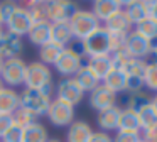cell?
Returning a JSON list of instances; mask_svg holds the SVG:
<instances>
[{"label": "cell", "mask_w": 157, "mask_h": 142, "mask_svg": "<svg viewBox=\"0 0 157 142\" xmlns=\"http://www.w3.org/2000/svg\"><path fill=\"white\" fill-rule=\"evenodd\" d=\"M24 86L27 90H41L44 93L51 95L52 91V73L51 68L42 64L41 61H34V63L27 64L25 69V80Z\"/></svg>", "instance_id": "6da1fadb"}, {"label": "cell", "mask_w": 157, "mask_h": 142, "mask_svg": "<svg viewBox=\"0 0 157 142\" xmlns=\"http://www.w3.org/2000/svg\"><path fill=\"white\" fill-rule=\"evenodd\" d=\"M83 42V53L88 57H98V56H110L112 54V34L105 27H98L93 34H90Z\"/></svg>", "instance_id": "7a4b0ae2"}, {"label": "cell", "mask_w": 157, "mask_h": 142, "mask_svg": "<svg viewBox=\"0 0 157 142\" xmlns=\"http://www.w3.org/2000/svg\"><path fill=\"white\" fill-rule=\"evenodd\" d=\"M69 27H71V32H73V37L75 39H86L90 34H93L98 27H101V22L93 15L91 10H83L79 9L75 15L71 17L69 20Z\"/></svg>", "instance_id": "3957f363"}, {"label": "cell", "mask_w": 157, "mask_h": 142, "mask_svg": "<svg viewBox=\"0 0 157 142\" xmlns=\"http://www.w3.org/2000/svg\"><path fill=\"white\" fill-rule=\"evenodd\" d=\"M52 101V97L49 93H44L41 90H27L25 88L21 93V107L31 112L34 117L48 113V108Z\"/></svg>", "instance_id": "277c9868"}, {"label": "cell", "mask_w": 157, "mask_h": 142, "mask_svg": "<svg viewBox=\"0 0 157 142\" xmlns=\"http://www.w3.org/2000/svg\"><path fill=\"white\" fill-rule=\"evenodd\" d=\"M85 59H88V57L81 56V54H78L76 51L69 49V47H64L61 56H59L58 61L54 63V69L58 71L63 78H73L79 69H81V66L86 64Z\"/></svg>", "instance_id": "5b68a950"}, {"label": "cell", "mask_w": 157, "mask_h": 142, "mask_svg": "<svg viewBox=\"0 0 157 142\" xmlns=\"http://www.w3.org/2000/svg\"><path fill=\"white\" fill-rule=\"evenodd\" d=\"M25 69H27V64L22 57H10V59L4 61L0 78H2L4 85H9V88L21 86V85H24L25 80Z\"/></svg>", "instance_id": "8992f818"}, {"label": "cell", "mask_w": 157, "mask_h": 142, "mask_svg": "<svg viewBox=\"0 0 157 142\" xmlns=\"http://www.w3.org/2000/svg\"><path fill=\"white\" fill-rule=\"evenodd\" d=\"M5 27H7V32L14 34V36H19V37H24L29 34L32 27V19H31V14L25 7H21L19 5L7 19L4 20Z\"/></svg>", "instance_id": "52a82bcc"}, {"label": "cell", "mask_w": 157, "mask_h": 142, "mask_svg": "<svg viewBox=\"0 0 157 142\" xmlns=\"http://www.w3.org/2000/svg\"><path fill=\"white\" fill-rule=\"evenodd\" d=\"M46 115H48L49 122L56 127H69L75 122V107L63 100L54 98L49 105Z\"/></svg>", "instance_id": "ba28073f"}, {"label": "cell", "mask_w": 157, "mask_h": 142, "mask_svg": "<svg viewBox=\"0 0 157 142\" xmlns=\"http://www.w3.org/2000/svg\"><path fill=\"white\" fill-rule=\"evenodd\" d=\"M79 10L78 3L66 2V0H54V2H46V12L51 24L58 22H69L71 17Z\"/></svg>", "instance_id": "9c48e42d"}, {"label": "cell", "mask_w": 157, "mask_h": 142, "mask_svg": "<svg viewBox=\"0 0 157 142\" xmlns=\"http://www.w3.org/2000/svg\"><path fill=\"white\" fill-rule=\"evenodd\" d=\"M117 101H118V95L101 83H100L93 91H90L88 103H90V107L96 112H103V110H106V108L117 107Z\"/></svg>", "instance_id": "30bf717a"}, {"label": "cell", "mask_w": 157, "mask_h": 142, "mask_svg": "<svg viewBox=\"0 0 157 142\" xmlns=\"http://www.w3.org/2000/svg\"><path fill=\"white\" fill-rule=\"evenodd\" d=\"M125 51L133 57V59H145L147 56L152 54V42L142 37L139 32L130 30L127 34V41H125Z\"/></svg>", "instance_id": "8fae6325"}, {"label": "cell", "mask_w": 157, "mask_h": 142, "mask_svg": "<svg viewBox=\"0 0 157 142\" xmlns=\"http://www.w3.org/2000/svg\"><path fill=\"white\" fill-rule=\"evenodd\" d=\"M83 95H85V91L78 86V83L73 78H63L56 86V98L73 105V107L83 100Z\"/></svg>", "instance_id": "7c38bea8"}, {"label": "cell", "mask_w": 157, "mask_h": 142, "mask_svg": "<svg viewBox=\"0 0 157 142\" xmlns=\"http://www.w3.org/2000/svg\"><path fill=\"white\" fill-rule=\"evenodd\" d=\"M122 10L130 20L132 26H137L142 22L145 17H149V2L142 0H130V2H122Z\"/></svg>", "instance_id": "4fadbf2b"}, {"label": "cell", "mask_w": 157, "mask_h": 142, "mask_svg": "<svg viewBox=\"0 0 157 142\" xmlns=\"http://www.w3.org/2000/svg\"><path fill=\"white\" fill-rule=\"evenodd\" d=\"M22 49H24L22 37L14 36V34H10V32H5L4 37L0 39V56L4 57V59L21 57Z\"/></svg>", "instance_id": "5bb4252c"}, {"label": "cell", "mask_w": 157, "mask_h": 142, "mask_svg": "<svg viewBox=\"0 0 157 142\" xmlns=\"http://www.w3.org/2000/svg\"><path fill=\"white\" fill-rule=\"evenodd\" d=\"M120 10H122V2L120 0H96V2H93L91 12L100 22L105 24L110 17H113Z\"/></svg>", "instance_id": "9a60e30c"}, {"label": "cell", "mask_w": 157, "mask_h": 142, "mask_svg": "<svg viewBox=\"0 0 157 142\" xmlns=\"http://www.w3.org/2000/svg\"><path fill=\"white\" fill-rule=\"evenodd\" d=\"M120 107H112L106 108L103 112H98V117H96V124H98L100 130L101 132H112V130H118V120H120Z\"/></svg>", "instance_id": "2e32d148"}, {"label": "cell", "mask_w": 157, "mask_h": 142, "mask_svg": "<svg viewBox=\"0 0 157 142\" xmlns=\"http://www.w3.org/2000/svg\"><path fill=\"white\" fill-rule=\"evenodd\" d=\"M93 134V128L85 120H75L68 127L66 132V140L68 142H88Z\"/></svg>", "instance_id": "e0dca14e"}, {"label": "cell", "mask_w": 157, "mask_h": 142, "mask_svg": "<svg viewBox=\"0 0 157 142\" xmlns=\"http://www.w3.org/2000/svg\"><path fill=\"white\" fill-rule=\"evenodd\" d=\"M21 107V95L14 88H4L0 91V115H12Z\"/></svg>", "instance_id": "ac0fdd59"}, {"label": "cell", "mask_w": 157, "mask_h": 142, "mask_svg": "<svg viewBox=\"0 0 157 142\" xmlns=\"http://www.w3.org/2000/svg\"><path fill=\"white\" fill-rule=\"evenodd\" d=\"M29 41H31L34 46L41 47L44 44H48L51 41V22H37L32 24L31 30L27 34Z\"/></svg>", "instance_id": "d6986e66"}, {"label": "cell", "mask_w": 157, "mask_h": 142, "mask_svg": "<svg viewBox=\"0 0 157 142\" xmlns=\"http://www.w3.org/2000/svg\"><path fill=\"white\" fill-rule=\"evenodd\" d=\"M103 27H105L110 34H128L130 30H132V24L127 19L125 14H123V10H120V12H117L113 17H110V19L103 24Z\"/></svg>", "instance_id": "ffe728a7"}, {"label": "cell", "mask_w": 157, "mask_h": 142, "mask_svg": "<svg viewBox=\"0 0 157 142\" xmlns=\"http://www.w3.org/2000/svg\"><path fill=\"white\" fill-rule=\"evenodd\" d=\"M73 80L78 83V86L81 88L83 91H93L100 83H101V81H100V78L96 76V74L93 73V71L86 66V64H85V66H81V69H79L78 73L73 76Z\"/></svg>", "instance_id": "44dd1931"}, {"label": "cell", "mask_w": 157, "mask_h": 142, "mask_svg": "<svg viewBox=\"0 0 157 142\" xmlns=\"http://www.w3.org/2000/svg\"><path fill=\"white\" fill-rule=\"evenodd\" d=\"M101 81H103L101 85H105L106 88H110L112 91H115L117 95L123 93V91H125V86H127V73L123 69L113 68Z\"/></svg>", "instance_id": "7402d4cb"}, {"label": "cell", "mask_w": 157, "mask_h": 142, "mask_svg": "<svg viewBox=\"0 0 157 142\" xmlns=\"http://www.w3.org/2000/svg\"><path fill=\"white\" fill-rule=\"evenodd\" d=\"M75 39L71 32V27L68 22H58V24H51V41L63 47H68L69 42Z\"/></svg>", "instance_id": "603a6c76"}, {"label": "cell", "mask_w": 157, "mask_h": 142, "mask_svg": "<svg viewBox=\"0 0 157 142\" xmlns=\"http://www.w3.org/2000/svg\"><path fill=\"white\" fill-rule=\"evenodd\" d=\"M86 66L100 78V81L113 69V63L110 56H98V57H90L86 59Z\"/></svg>", "instance_id": "cb8c5ba5"}, {"label": "cell", "mask_w": 157, "mask_h": 142, "mask_svg": "<svg viewBox=\"0 0 157 142\" xmlns=\"http://www.w3.org/2000/svg\"><path fill=\"white\" fill-rule=\"evenodd\" d=\"M48 130L41 122L36 120L34 124L22 128V142H46L48 140Z\"/></svg>", "instance_id": "d4e9b609"}, {"label": "cell", "mask_w": 157, "mask_h": 142, "mask_svg": "<svg viewBox=\"0 0 157 142\" xmlns=\"http://www.w3.org/2000/svg\"><path fill=\"white\" fill-rule=\"evenodd\" d=\"M118 130L125 132H140V122L137 110L132 108H123L120 112V120H118Z\"/></svg>", "instance_id": "484cf974"}, {"label": "cell", "mask_w": 157, "mask_h": 142, "mask_svg": "<svg viewBox=\"0 0 157 142\" xmlns=\"http://www.w3.org/2000/svg\"><path fill=\"white\" fill-rule=\"evenodd\" d=\"M137 115H139V122H140V130H144V132L157 130V115L152 110L150 103L140 107L137 110Z\"/></svg>", "instance_id": "4316f807"}, {"label": "cell", "mask_w": 157, "mask_h": 142, "mask_svg": "<svg viewBox=\"0 0 157 142\" xmlns=\"http://www.w3.org/2000/svg\"><path fill=\"white\" fill-rule=\"evenodd\" d=\"M63 51H64L63 46H59V44L49 41L48 44H44V46L39 47V59H41V63L46 64V66L54 64L56 61H58V57L61 56Z\"/></svg>", "instance_id": "83f0119b"}, {"label": "cell", "mask_w": 157, "mask_h": 142, "mask_svg": "<svg viewBox=\"0 0 157 142\" xmlns=\"http://www.w3.org/2000/svg\"><path fill=\"white\" fill-rule=\"evenodd\" d=\"M135 32H139L142 37H145L149 42H157V22L150 17H145L142 22H139L135 26Z\"/></svg>", "instance_id": "f1b7e54d"}, {"label": "cell", "mask_w": 157, "mask_h": 142, "mask_svg": "<svg viewBox=\"0 0 157 142\" xmlns=\"http://www.w3.org/2000/svg\"><path fill=\"white\" fill-rule=\"evenodd\" d=\"M24 7L29 10L31 19L34 24L37 22H49L48 12H46V2H25Z\"/></svg>", "instance_id": "f546056e"}, {"label": "cell", "mask_w": 157, "mask_h": 142, "mask_svg": "<svg viewBox=\"0 0 157 142\" xmlns=\"http://www.w3.org/2000/svg\"><path fill=\"white\" fill-rule=\"evenodd\" d=\"M147 66H149V61L147 59H133L127 64V68L123 71L127 73V76H133V78H140L144 80L145 76V71H147Z\"/></svg>", "instance_id": "4dcf8cb0"}, {"label": "cell", "mask_w": 157, "mask_h": 142, "mask_svg": "<svg viewBox=\"0 0 157 142\" xmlns=\"http://www.w3.org/2000/svg\"><path fill=\"white\" fill-rule=\"evenodd\" d=\"M10 117H12L14 125H15V127H19V128H25L27 125L34 124L36 118H37V117H34L31 112H27L25 108H22V107H19L17 110H15L14 113L10 115Z\"/></svg>", "instance_id": "1f68e13d"}, {"label": "cell", "mask_w": 157, "mask_h": 142, "mask_svg": "<svg viewBox=\"0 0 157 142\" xmlns=\"http://www.w3.org/2000/svg\"><path fill=\"white\" fill-rule=\"evenodd\" d=\"M144 88L150 91H157V61H150L144 76Z\"/></svg>", "instance_id": "d6a6232c"}, {"label": "cell", "mask_w": 157, "mask_h": 142, "mask_svg": "<svg viewBox=\"0 0 157 142\" xmlns=\"http://www.w3.org/2000/svg\"><path fill=\"white\" fill-rule=\"evenodd\" d=\"M110 57H112V63H113V68H117V69H125L127 64L132 61V56H130L128 53H127L125 49H120V51H115V53L110 54Z\"/></svg>", "instance_id": "836d02e7"}, {"label": "cell", "mask_w": 157, "mask_h": 142, "mask_svg": "<svg viewBox=\"0 0 157 142\" xmlns=\"http://www.w3.org/2000/svg\"><path fill=\"white\" fill-rule=\"evenodd\" d=\"M140 132H125V130H118L117 135L113 137V142H140Z\"/></svg>", "instance_id": "e575fe53"}, {"label": "cell", "mask_w": 157, "mask_h": 142, "mask_svg": "<svg viewBox=\"0 0 157 142\" xmlns=\"http://www.w3.org/2000/svg\"><path fill=\"white\" fill-rule=\"evenodd\" d=\"M0 142H22V128L12 125L7 134L0 139Z\"/></svg>", "instance_id": "d590c367"}, {"label": "cell", "mask_w": 157, "mask_h": 142, "mask_svg": "<svg viewBox=\"0 0 157 142\" xmlns=\"http://www.w3.org/2000/svg\"><path fill=\"white\" fill-rule=\"evenodd\" d=\"M12 125H14V122H12L10 115H0V139L7 134Z\"/></svg>", "instance_id": "8d00e7d4"}, {"label": "cell", "mask_w": 157, "mask_h": 142, "mask_svg": "<svg viewBox=\"0 0 157 142\" xmlns=\"http://www.w3.org/2000/svg\"><path fill=\"white\" fill-rule=\"evenodd\" d=\"M17 7H19V3H15V2H2V3H0V12H2L4 20L7 19V17L10 15Z\"/></svg>", "instance_id": "74e56055"}, {"label": "cell", "mask_w": 157, "mask_h": 142, "mask_svg": "<svg viewBox=\"0 0 157 142\" xmlns=\"http://www.w3.org/2000/svg\"><path fill=\"white\" fill-rule=\"evenodd\" d=\"M88 142H113V139L106 132H93Z\"/></svg>", "instance_id": "f35d334b"}, {"label": "cell", "mask_w": 157, "mask_h": 142, "mask_svg": "<svg viewBox=\"0 0 157 142\" xmlns=\"http://www.w3.org/2000/svg\"><path fill=\"white\" fill-rule=\"evenodd\" d=\"M149 17L154 19L157 22V0H152L149 2Z\"/></svg>", "instance_id": "ab89813d"}, {"label": "cell", "mask_w": 157, "mask_h": 142, "mask_svg": "<svg viewBox=\"0 0 157 142\" xmlns=\"http://www.w3.org/2000/svg\"><path fill=\"white\" fill-rule=\"evenodd\" d=\"M144 142H157V130H150V132H144Z\"/></svg>", "instance_id": "60d3db41"}, {"label": "cell", "mask_w": 157, "mask_h": 142, "mask_svg": "<svg viewBox=\"0 0 157 142\" xmlns=\"http://www.w3.org/2000/svg\"><path fill=\"white\" fill-rule=\"evenodd\" d=\"M150 107H152V110L155 112V115H157V95L150 98Z\"/></svg>", "instance_id": "b9f144b4"}, {"label": "cell", "mask_w": 157, "mask_h": 142, "mask_svg": "<svg viewBox=\"0 0 157 142\" xmlns=\"http://www.w3.org/2000/svg\"><path fill=\"white\" fill-rule=\"evenodd\" d=\"M152 56L155 57L154 61H157V42H154V44H152Z\"/></svg>", "instance_id": "7bdbcfd3"}, {"label": "cell", "mask_w": 157, "mask_h": 142, "mask_svg": "<svg viewBox=\"0 0 157 142\" xmlns=\"http://www.w3.org/2000/svg\"><path fill=\"white\" fill-rule=\"evenodd\" d=\"M4 57H2V56H0V73H2V66H4Z\"/></svg>", "instance_id": "ee69618b"}, {"label": "cell", "mask_w": 157, "mask_h": 142, "mask_svg": "<svg viewBox=\"0 0 157 142\" xmlns=\"http://www.w3.org/2000/svg\"><path fill=\"white\" fill-rule=\"evenodd\" d=\"M4 34H5V30H4V27L0 26V39H2V37H4Z\"/></svg>", "instance_id": "f6af8a7d"}, {"label": "cell", "mask_w": 157, "mask_h": 142, "mask_svg": "<svg viewBox=\"0 0 157 142\" xmlns=\"http://www.w3.org/2000/svg\"><path fill=\"white\" fill-rule=\"evenodd\" d=\"M46 142H61V140H59V139H48Z\"/></svg>", "instance_id": "bcb514c9"}, {"label": "cell", "mask_w": 157, "mask_h": 142, "mask_svg": "<svg viewBox=\"0 0 157 142\" xmlns=\"http://www.w3.org/2000/svg\"><path fill=\"white\" fill-rule=\"evenodd\" d=\"M4 88H5V86H4V81H2V78H0V91L4 90Z\"/></svg>", "instance_id": "7dc6e473"}, {"label": "cell", "mask_w": 157, "mask_h": 142, "mask_svg": "<svg viewBox=\"0 0 157 142\" xmlns=\"http://www.w3.org/2000/svg\"><path fill=\"white\" fill-rule=\"evenodd\" d=\"M4 24V17H2V12H0V26Z\"/></svg>", "instance_id": "c3c4849f"}, {"label": "cell", "mask_w": 157, "mask_h": 142, "mask_svg": "<svg viewBox=\"0 0 157 142\" xmlns=\"http://www.w3.org/2000/svg\"><path fill=\"white\" fill-rule=\"evenodd\" d=\"M140 142H144V140H140Z\"/></svg>", "instance_id": "681fc988"}]
</instances>
